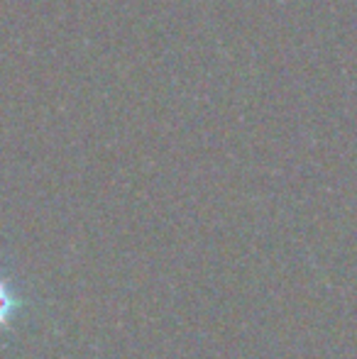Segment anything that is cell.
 I'll use <instances>...</instances> for the list:
<instances>
[{
	"label": "cell",
	"mask_w": 357,
	"mask_h": 359,
	"mask_svg": "<svg viewBox=\"0 0 357 359\" xmlns=\"http://www.w3.org/2000/svg\"><path fill=\"white\" fill-rule=\"evenodd\" d=\"M13 311H15V298H13V293H10V288L5 286V284H0V327H3L5 323L10 320Z\"/></svg>",
	"instance_id": "1"
}]
</instances>
